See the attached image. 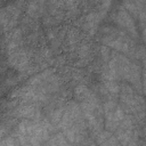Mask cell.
I'll list each match as a JSON object with an SVG mask.
<instances>
[{"label": "cell", "mask_w": 146, "mask_h": 146, "mask_svg": "<svg viewBox=\"0 0 146 146\" xmlns=\"http://www.w3.org/2000/svg\"><path fill=\"white\" fill-rule=\"evenodd\" d=\"M88 92H89V90L84 86H78L74 90V94H75L76 98H79V99H84L86 96L88 95Z\"/></svg>", "instance_id": "obj_3"}, {"label": "cell", "mask_w": 146, "mask_h": 146, "mask_svg": "<svg viewBox=\"0 0 146 146\" xmlns=\"http://www.w3.org/2000/svg\"><path fill=\"white\" fill-rule=\"evenodd\" d=\"M100 51H102V54H103V58L106 60V59H107V56H108V54H110V49L106 48V47H103V48L100 49Z\"/></svg>", "instance_id": "obj_9"}, {"label": "cell", "mask_w": 146, "mask_h": 146, "mask_svg": "<svg viewBox=\"0 0 146 146\" xmlns=\"http://www.w3.org/2000/svg\"><path fill=\"white\" fill-rule=\"evenodd\" d=\"M115 22H116L119 25L129 29V30L131 31V33L136 34L133 21H132V18L130 17V15H129L124 9H122L121 11H119V14H117V16H116V18H115Z\"/></svg>", "instance_id": "obj_1"}, {"label": "cell", "mask_w": 146, "mask_h": 146, "mask_svg": "<svg viewBox=\"0 0 146 146\" xmlns=\"http://www.w3.org/2000/svg\"><path fill=\"white\" fill-rule=\"evenodd\" d=\"M124 117V114H123V111L120 108V107H116L114 111H113V119L116 121V122H120L122 121Z\"/></svg>", "instance_id": "obj_7"}, {"label": "cell", "mask_w": 146, "mask_h": 146, "mask_svg": "<svg viewBox=\"0 0 146 146\" xmlns=\"http://www.w3.org/2000/svg\"><path fill=\"white\" fill-rule=\"evenodd\" d=\"M144 38H145V40H146V29L144 30Z\"/></svg>", "instance_id": "obj_12"}, {"label": "cell", "mask_w": 146, "mask_h": 146, "mask_svg": "<svg viewBox=\"0 0 146 146\" xmlns=\"http://www.w3.org/2000/svg\"><path fill=\"white\" fill-rule=\"evenodd\" d=\"M63 114H64V111H63V108H59V110H56V111H54V112L51 113V115H50L51 122H52V123H55V124L59 123V121L62 120V116H63Z\"/></svg>", "instance_id": "obj_4"}, {"label": "cell", "mask_w": 146, "mask_h": 146, "mask_svg": "<svg viewBox=\"0 0 146 146\" xmlns=\"http://www.w3.org/2000/svg\"><path fill=\"white\" fill-rule=\"evenodd\" d=\"M15 144H16V143H15L11 138H10V139L8 138V139H6V140H2V141H1V145H15Z\"/></svg>", "instance_id": "obj_10"}, {"label": "cell", "mask_w": 146, "mask_h": 146, "mask_svg": "<svg viewBox=\"0 0 146 146\" xmlns=\"http://www.w3.org/2000/svg\"><path fill=\"white\" fill-rule=\"evenodd\" d=\"M107 46H108V48H114V49H116L119 51H123V52H127L129 50L128 43H124L120 40H112L107 43Z\"/></svg>", "instance_id": "obj_2"}, {"label": "cell", "mask_w": 146, "mask_h": 146, "mask_svg": "<svg viewBox=\"0 0 146 146\" xmlns=\"http://www.w3.org/2000/svg\"><path fill=\"white\" fill-rule=\"evenodd\" d=\"M111 2H112V0H104V1H103L102 6H103L104 10H106V9H107V8L111 6Z\"/></svg>", "instance_id": "obj_11"}, {"label": "cell", "mask_w": 146, "mask_h": 146, "mask_svg": "<svg viewBox=\"0 0 146 146\" xmlns=\"http://www.w3.org/2000/svg\"><path fill=\"white\" fill-rule=\"evenodd\" d=\"M48 144H55V145H64V144H68V141L62 136V135H57L56 137H54L51 140L48 141Z\"/></svg>", "instance_id": "obj_6"}, {"label": "cell", "mask_w": 146, "mask_h": 146, "mask_svg": "<svg viewBox=\"0 0 146 146\" xmlns=\"http://www.w3.org/2000/svg\"><path fill=\"white\" fill-rule=\"evenodd\" d=\"M116 107H117V106H116V103L111 102V100L105 104V111H114Z\"/></svg>", "instance_id": "obj_8"}, {"label": "cell", "mask_w": 146, "mask_h": 146, "mask_svg": "<svg viewBox=\"0 0 146 146\" xmlns=\"http://www.w3.org/2000/svg\"><path fill=\"white\" fill-rule=\"evenodd\" d=\"M51 1H55V2H56V1H57V0H51Z\"/></svg>", "instance_id": "obj_13"}, {"label": "cell", "mask_w": 146, "mask_h": 146, "mask_svg": "<svg viewBox=\"0 0 146 146\" xmlns=\"http://www.w3.org/2000/svg\"><path fill=\"white\" fill-rule=\"evenodd\" d=\"M105 88H106L107 91H110L112 94H116L119 91V89H120L119 88V84L115 83V82H113V80H107L105 82Z\"/></svg>", "instance_id": "obj_5"}]
</instances>
